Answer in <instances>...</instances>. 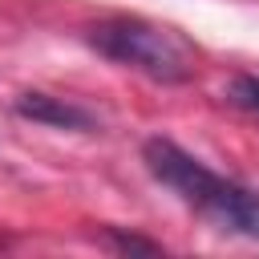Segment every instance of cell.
<instances>
[{"label":"cell","instance_id":"1","mask_svg":"<svg viewBox=\"0 0 259 259\" xmlns=\"http://www.w3.org/2000/svg\"><path fill=\"white\" fill-rule=\"evenodd\" d=\"M142 162L154 174V182L174 190L178 202H186L194 214H202L219 231L259 239V190L214 174L206 162H198L190 150H182L170 138H146Z\"/></svg>","mask_w":259,"mask_h":259},{"label":"cell","instance_id":"2","mask_svg":"<svg viewBox=\"0 0 259 259\" xmlns=\"http://www.w3.org/2000/svg\"><path fill=\"white\" fill-rule=\"evenodd\" d=\"M89 45L105 61L134 69L158 85H186L194 77L190 40L178 28L154 24L146 16H105L89 28Z\"/></svg>","mask_w":259,"mask_h":259},{"label":"cell","instance_id":"3","mask_svg":"<svg viewBox=\"0 0 259 259\" xmlns=\"http://www.w3.org/2000/svg\"><path fill=\"white\" fill-rule=\"evenodd\" d=\"M12 109H16V117L36 121V125H53V130H77V134L97 130V117H93L85 105L65 101V97H53V93H40V89L20 93V97L12 101Z\"/></svg>","mask_w":259,"mask_h":259},{"label":"cell","instance_id":"4","mask_svg":"<svg viewBox=\"0 0 259 259\" xmlns=\"http://www.w3.org/2000/svg\"><path fill=\"white\" fill-rule=\"evenodd\" d=\"M227 101L239 105V109H247L251 117H259V77H251V73L231 77V85H227Z\"/></svg>","mask_w":259,"mask_h":259},{"label":"cell","instance_id":"5","mask_svg":"<svg viewBox=\"0 0 259 259\" xmlns=\"http://www.w3.org/2000/svg\"><path fill=\"white\" fill-rule=\"evenodd\" d=\"M109 247L113 251H121V255H158L162 251V243H154V239H142V235H125V231H117V227H109Z\"/></svg>","mask_w":259,"mask_h":259}]
</instances>
